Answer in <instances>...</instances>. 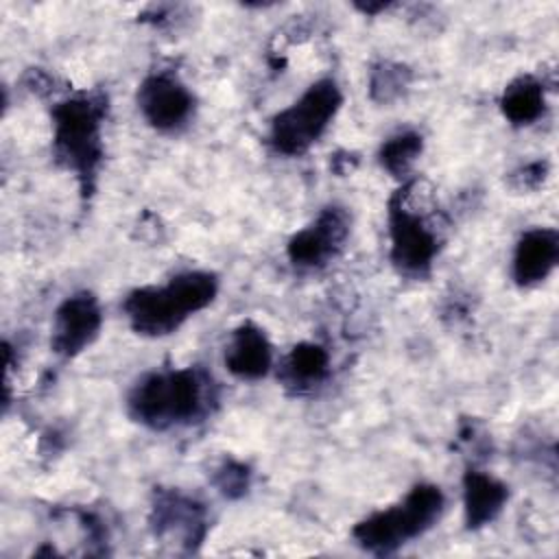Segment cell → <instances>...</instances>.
Returning a JSON list of instances; mask_svg holds the SVG:
<instances>
[{"label":"cell","mask_w":559,"mask_h":559,"mask_svg":"<svg viewBox=\"0 0 559 559\" xmlns=\"http://www.w3.org/2000/svg\"><path fill=\"white\" fill-rule=\"evenodd\" d=\"M546 170H548L546 162L526 164V166H522L520 170H515V173L511 175L513 186L520 188V190H533V188H537V186L546 179Z\"/></svg>","instance_id":"cell-19"},{"label":"cell","mask_w":559,"mask_h":559,"mask_svg":"<svg viewBox=\"0 0 559 559\" xmlns=\"http://www.w3.org/2000/svg\"><path fill=\"white\" fill-rule=\"evenodd\" d=\"M218 293V280L210 271H183L162 286L131 290L122 310L131 330L140 336H168L192 314L207 308Z\"/></svg>","instance_id":"cell-2"},{"label":"cell","mask_w":559,"mask_h":559,"mask_svg":"<svg viewBox=\"0 0 559 559\" xmlns=\"http://www.w3.org/2000/svg\"><path fill=\"white\" fill-rule=\"evenodd\" d=\"M105 111L107 100L98 92L68 96L52 107V153L76 175L83 192L92 190L103 162Z\"/></svg>","instance_id":"cell-3"},{"label":"cell","mask_w":559,"mask_h":559,"mask_svg":"<svg viewBox=\"0 0 559 559\" xmlns=\"http://www.w3.org/2000/svg\"><path fill=\"white\" fill-rule=\"evenodd\" d=\"M223 360L236 378L258 380L266 376L273 365V347L258 325L240 323L229 334Z\"/></svg>","instance_id":"cell-12"},{"label":"cell","mask_w":559,"mask_h":559,"mask_svg":"<svg viewBox=\"0 0 559 559\" xmlns=\"http://www.w3.org/2000/svg\"><path fill=\"white\" fill-rule=\"evenodd\" d=\"M103 325V312L98 299L87 293H74L55 312L50 347L57 356L72 358L87 349Z\"/></svg>","instance_id":"cell-8"},{"label":"cell","mask_w":559,"mask_h":559,"mask_svg":"<svg viewBox=\"0 0 559 559\" xmlns=\"http://www.w3.org/2000/svg\"><path fill=\"white\" fill-rule=\"evenodd\" d=\"M251 480V472L245 463L238 461H223L214 472V485L225 498H240L247 493Z\"/></svg>","instance_id":"cell-18"},{"label":"cell","mask_w":559,"mask_h":559,"mask_svg":"<svg viewBox=\"0 0 559 559\" xmlns=\"http://www.w3.org/2000/svg\"><path fill=\"white\" fill-rule=\"evenodd\" d=\"M341 103L343 94L334 79L314 81L293 105L273 118L269 144L275 153L286 157L306 153L325 133Z\"/></svg>","instance_id":"cell-5"},{"label":"cell","mask_w":559,"mask_h":559,"mask_svg":"<svg viewBox=\"0 0 559 559\" xmlns=\"http://www.w3.org/2000/svg\"><path fill=\"white\" fill-rule=\"evenodd\" d=\"M421 148H424L421 135L415 131H404V133H397V135H391L389 140H384L378 157H380L382 168L389 175L404 179L411 173L417 157L421 155Z\"/></svg>","instance_id":"cell-16"},{"label":"cell","mask_w":559,"mask_h":559,"mask_svg":"<svg viewBox=\"0 0 559 559\" xmlns=\"http://www.w3.org/2000/svg\"><path fill=\"white\" fill-rule=\"evenodd\" d=\"M408 85V70L397 63H380L371 74V92L378 100H391Z\"/></svg>","instance_id":"cell-17"},{"label":"cell","mask_w":559,"mask_h":559,"mask_svg":"<svg viewBox=\"0 0 559 559\" xmlns=\"http://www.w3.org/2000/svg\"><path fill=\"white\" fill-rule=\"evenodd\" d=\"M559 262V234L552 227H535L520 236L513 251V280L520 286L544 282Z\"/></svg>","instance_id":"cell-11"},{"label":"cell","mask_w":559,"mask_h":559,"mask_svg":"<svg viewBox=\"0 0 559 559\" xmlns=\"http://www.w3.org/2000/svg\"><path fill=\"white\" fill-rule=\"evenodd\" d=\"M349 214L341 205H328L319 216L288 240V260L299 269L328 264L349 236Z\"/></svg>","instance_id":"cell-7"},{"label":"cell","mask_w":559,"mask_h":559,"mask_svg":"<svg viewBox=\"0 0 559 559\" xmlns=\"http://www.w3.org/2000/svg\"><path fill=\"white\" fill-rule=\"evenodd\" d=\"M546 107L544 85L535 76H518L511 81L500 98V109L504 118L515 127L533 124Z\"/></svg>","instance_id":"cell-15"},{"label":"cell","mask_w":559,"mask_h":559,"mask_svg":"<svg viewBox=\"0 0 559 559\" xmlns=\"http://www.w3.org/2000/svg\"><path fill=\"white\" fill-rule=\"evenodd\" d=\"M330 371V354L319 343L295 345L280 367V380L293 393H308L319 386Z\"/></svg>","instance_id":"cell-14"},{"label":"cell","mask_w":559,"mask_h":559,"mask_svg":"<svg viewBox=\"0 0 559 559\" xmlns=\"http://www.w3.org/2000/svg\"><path fill=\"white\" fill-rule=\"evenodd\" d=\"M151 528L155 537L166 542H179L192 548L205 537L207 511L205 507L177 489L155 491L151 507Z\"/></svg>","instance_id":"cell-9"},{"label":"cell","mask_w":559,"mask_h":559,"mask_svg":"<svg viewBox=\"0 0 559 559\" xmlns=\"http://www.w3.org/2000/svg\"><path fill=\"white\" fill-rule=\"evenodd\" d=\"M391 262L408 277L430 273L439 251V240L428 221L408 205V186L400 188L389 201Z\"/></svg>","instance_id":"cell-6"},{"label":"cell","mask_w":559,"mask_h":559,"mask_svg":"<svg viewBox=\"0 0 559 559\" xmlns=\"http://www.w3.org/2000/svg\"><path fill=\"white\" fill-rule=\"evenodd\" d=\"M509 498V487L498 478L467 469L463 476V511L467 528L476 531L498 518Z\"/></svg>","instance_id":"cell-13"},{"label":"cell","mask_w":559,"mask_h":559,"mask_svg":"<svg viewBox=\"0 0 559 559\" xmlns=\"http://www.w3.org/2000/svg\"><path fill=\"white\" fill-rule=\"evenodd\" d=\"M445 507V496L437 485L419 483L397 504L360 520L352 535L371 555H393L404 544L430 531Z\"/></svg>","instance_id":"cell-4"},{"label":"cell","mask_w":559,"mask_h":559,"mask_svg":"<svg viewBox=\"0 0 559 559\" xmlns=\"http://www.w3.org/2000/svg\"><path fill=\"white\" fill-rule=\"evenodd\" d=\"M362 13H369V15H373V13H378V11H384L389 4L386 2H378V4H356Z\"/></svg>","instance_id":"cell-20"},{"label":"cell","mask_w":559,"mask_h":559,"mask_svg":"<svg viewBox=\"0 0 559 559\" xmlns=\"http://www.w3.org/2000/svg\"><path fill=\"white\" fill-rule=\"evenodd\" d=\"M138 107L144 120L157 131H175L190 120L194 98L177 76L157 72L140 83Z\"/></svg>","instance_id":"cell-10"},{"label":"cell","mask_w":559,"mask_h":559,"mask_svg":"<svg viewBox=\"0 0 559 559\" xmlns=\"http://www.w3.org/2000/svg\"><path fill=\"white\" fill-rule=\"evenodd\" d=\"M214 402L212 376L199 367H183L144 376L131 389L127 411L151 430H170L201 421Z\"/></svg>","instance_id":"cell-1"}]
</instances>
